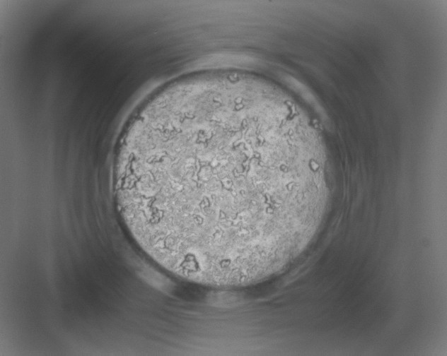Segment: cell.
<instances>
[{"label":"cell","mask_w":447,"mask_h":356,"mask_svg":"<svg viewBox=\"0 0 447 356\" xmlns=\"http://www.w3.org/2000/svg\"><path fill=\"white\" fill-rule=\"evenodd\" d=\"M286 131L244 99L173 97L133 121L116 165L120 209L168 240L229 248L266 234L308 199L310 173Z\"/></svg>","instance_id":"cell-1"}]
</instances>
